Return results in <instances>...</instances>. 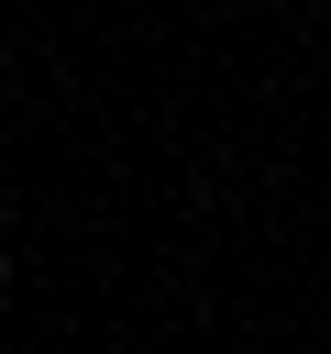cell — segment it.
<instances>
[{
  "mask_svg": "<svg viewBox=\"0 0 331 354\" xmlns=\"http://www.w3.org/2000/svg\"><path fill=\"white\" fill-rule=\"evenodd\" d=\"M0 288H11V254H0Z\"/></svg>",
  "mask_w": 331,
  "mask_h": 354,
  "instance_id": "6da1fadb",
  "label": "cell"
}]
</instances>
